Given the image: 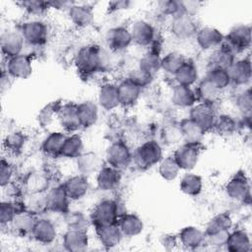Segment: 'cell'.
<instances>
[{
	"label": "cell",
	"instance_id": "13",
	"mask_svg": "<svg viewBox=\"0 0 252 252\" xmlns=\"http://www.w3.org/2000/svg\"><path fill=\"white\" fill-rule=\"evenodd\" d=\"M201 156L200 146L182 143L176 147L172 157L179 165L181 171H192L198 164Z\"/></svg>",
	"mask_w": 252,
	"mask_h": 252
},
{
	"label": "cell",
	"instance_id": "52",
	"mask_svg": "<svg viewBox=\"0 0 252 252\" xmlns=\"http://www.w3.org/2000/svg\"><path fill=\"white\" fill-rule=\"evenodd\" d=\"M63 222L67 228L88 229L91 225L89 216L80 211H71V209L62 216Z\"/></svg>",
	"mask_w": 252,
	"mask_h": 252
},
{
	"label": "cell",
	"instance_id": "1",
	"mask_svg": "<svg viewBox=\"0 0 252 252\" xmlns=\"http://www.w3.org/2000/svg\"><path fill=\"white\" fill-rule=\"evenodd\" d=\"M109 55L110 51L99 44H85L77 50L74 56V65L81 75L94 76L107 70L110 65Z\"/></svg>",
	"mask_w": 252,
	"mask_h": 252
},
{
	"label": "cell",
	"instance_id": "54",
	"mask_svg": "<svg viewBox=\"0 0 252 252\" xmlns=\"http://www.w3.org/2000/svg\"><path fill=\"white\" fill-rule=\"evenodd\" d=\"M60 105L61 104L57 101H53L41 108L37 115L38 124H40L42 127H46L50 125L54 119L56 120Z\"/></svg>",
	"mask_w": 252,
	"mask_h": 252
},
{
	"label": "cell",
	"instance_id": "46",
	"mask_svg": "<svg viewBox=\"0 0 252 252\" xmlns=\"http://www.w3.org/2000/svg\"><path fill=\"white\" fill-rule=\"evenodd\" d=\"M24 203L26 210L36 217L44 216L47 213L46 193L24 195Z\"/></svg>",
	"mask_w": 252,
	"mask_h": 252
},
{
	"label": "cell",
	"instance_id": "60",
	"mask_svg": "<svg viewBox=\"0 0 252 252\" xmlns=\"http://www.w3.org/2000/svg\"><path fill=\"white\" fill-rule=\"evenodd\" d=\"M228 233H229V231H221V232H217V233L206 235L205 244L208 246H211L213 248L224 247Z\"/></svg>",
	"mask_w": 252,
	"mask_h": 252
},
{
	"label": "cell",
	"instance_id": "22",
	"mask_svg": "<svg viewBox=\"0 0 252 252\" xmlns=\"http://www.w3.org/2000/svg\"><path fill=\"white\" fill-rule=\"evenodd\" d=\"M62 186L71 202H78L84 199L91 188L89 177L80 173L67 177Z\"/></svg>",
	"mask_w": 252,
	"mask_h": 252
},
{
	"label": "cell",
	"instance_id": "36",
	"mask_svg": "<svg viewBox=\"0 0 252 252\" xmlns=\"http://www.w3.org/2000/svg\"><path fill=\"white\" fill-rule=\"evenodd\" d=\"M37 218L38 217L34 216L27 210L22 211L15 216V218L9 224V227L11 228L13 233L20 237H25L29 235L31 236L32 230Z\"/></svg>",
	"mask_w": 252,
	"mask_h": 252
},
{
	"label": "cell",
	"instance_id": "16",
	"mask_svg": "<svg viewBox=\"0 0 252 252\" xmlns=\"http://www.w3.org/2000/svg\"><path fill=\"white\" fill-rule=\"evenodd\" d=\"M194 39L201 50L212 52L222 45L224 42V34L216 27L201 26Z\"/></svg>",
	"mask_w": 252,
	"mask_h": 252
},
{
	"label": "cell",
	"instance_id": "3",
	"mask_svg": "<svg viewBox=\"0 0 252 252\" xmlns=\"http://www.w3.org/2000/svg\"><path fill=\"white\" fill-rule=\"evenodd\" d=\"M27 46L32 48L43 47L50 38V28L48 23L39 18H28L23 21L18 29Z\"/></svg>",
	"mask_w": 252,
	"mask_h": 252
},
{
	"label": "cell",
	"instance_id": "55",
	"mask_svg": "<svg viewBox=\"0 0 252 252\" xmlns=\"http://www.w3.org/2000/svg\"><path fill=\"white\" fill-rule=\"evenodd\" d=\"M156 14L160 17H167L171 19L176 14L180 13L179 1L175 0H161L156 2Z\"/></svg>",
	"mask_w": 252,
	"mask_h": 252
},
{
	"label": "cell",
	"instance_id": "35",
	"mask_svg": "<svg viewBox=\"0 0 252 252\" xmlns=\"http://www.w3.org/2000/svg\"><path fill=\"white\" fill-rule=\"evenodd\" d=\"M224 249L229 252H249L251 250L250 234L244 228H232L228 233Z\"/></svg>",
	"mask_w": 252,
	"mask_h": 252
},
{
	"label": "cell",
	"instance_id": "40",
	"mask_svg": "<svg viewBox=\"0 0 252 252\" xmlns=\"http://www.w3.org/2000/svg\"><path fill=\"white\" fill-rule=\"evenodd\" d=\"M240 127V120H238L235 116L228 113H218L213 131L220 136L230 137L233 136Z\"/></svg>",
	"mask_w": 252,
	"mask_h": 252
},
{
	"label": "cell",
	"instance_id": "62",
	"mask_svg": "<svg viewBox=\"0 0 252 252\" xmlns=\"http://www.w3.org/2000/svg\"><path fill=\"white\" fill-rule=\"evenodd\" d=\"M132 4L131 1H112L108 3V10L112 13L121 12L130 9Z\"/></svg>",
	"mask_w": 252,
	"mask_h": 252
},
{
	"label": "cell",
	"instance_id": "41",
	"mask_svg": "<svg viewBox=\"0 0 252 252\" xmlns=\"http://www.w3.org/2000/svg\"><path fill=\"white\" fill-rule=\"evenodd\" d=\"M179 190L188 197H197L203 191V178L192 171L185 172L179 179Z\"/></svg>",
	"mask_w": 252,
	"mask_h": 252
},
{
	"label": "cell",
	"instance_id": "32",
	"mask_svg": "<svg viewBox=\"0 0 252 252\" xmlns=\"http://www.w3.org/2000/svg\"><path fill=\"white\" fill-rule=\"evenodd\" d=\"M67 135L68 134L64 131H52L47 134L40 145V150L43 156L49 158H60L62 146Z\"/></svg>",
	"mask_w": 252,
	"mask_h": 252
},
{
	"label": "cell",
	"instance_id": "7",
	"mask_svg": "<svg viewBox=\"0 0 252 252\" xmlns=\"http://www.w3.org/2000/svg\"><path fill=\"white\" fill-rule=\"evenodd\" d=\"M251 40V26L248 24H236L224 34L223 43L238 56L250 49Z\"/></svg>",
	"mask_w": 252,
	"mask_h": 252
},
{
	"label": "cell",
	"instance_id": "38",
	"mask_svg": "<svg viewBox=\"0 0 252 252\" xmlns=\"http://www.w3.org/2000/svg\"><path fill=\"white\" fill-rule=\"evenodd\" d=\"M237 57L238 56L226 44L222 43V45H220L219 48L210 52L207 69L209 68L228 69Z\"/></svg>",
	"mask_w": 252,
	"mask_h": 252
},
{
	"label": "cell",
	"instance_id": "8",
	"mask_svg": "<svg viewBox=\"0 0 252 252\" xmlns=\"http://www.w3.org/2000/svg\"><path fill=\"white\" fill-rule=\"evenodd\" d=\"M132 156L133 151L129 145L122 140H116L106 148L104 161L112 167L123 170L132 162Z\"/></svg>",
	"mask_w": 252,
	"mask_h": 252
},
{
	"label": "cell",
	"instance_id": "12",
	"mask_svg": "<svg viewBox=\"0 0 252 252\" xmlns=\"http://www.w3.org/2000/svg\"><path fill=\"white\" fill-rule=\"evenodd\" d=\"M105 43L107 49L112 53L126 51L133 44L129 28L121 25L111 27L105 33Z\"/></svg>",
	"mask_w": 252,
	"mask_h": 252
},
{
	"label": "cell",
	"instance_id": "24",
	"mask_svg": "<svg viewBox=\"0 0 252 252\" xmlns=\"http://www.w3.org/2000/svg\"><path fill=\"white\" fill-rule=\"evenodd\" d=\"M57 121L62 131L67 134H75L82 129L78 118L77 104L75 103L67 102L61 104L57 114Z\"/></svg>",
	"mask_w": 252,
	"mask_h": 252
},
{
	"label": "cell",
	"instance_id": "4",
	"mask_svg": "<svg viewBox=\"0 0 252 252\" xmlns=\"http://www.w3.org/2000/svg\"><path fill=\"white\" fill-rule=\"evenodd\" d=\"M163 157L161 144L155 139H149L140 144L133 151L132 162L140 170H148L149 168L158 165Z\"/></svg>",
	"mask_w": 252,
	"mask_h": 252
},
{
	"label": "cell",
	"instance_id": "19",
	"mask_svg": "<svg viewBox=\"0 0 252 252\" xmlns=\"http://www.w3.org/2000/svg\"><path fill=\"white\" fill-rule=\"evenodd\" d=\"M122 170L104 164L95 174V186L103 193L116 191L122 183Z\"/></svg>",
	"mask_w": 252,
	"mask_h": 252
},
{
	"label": "cell",
	"instance_id": "48",
	"mask_svg": "<svg viewBox=\"0 0 252 252\" xmlns=\"http://www.w3.org/2000/svg\"><path fill=\"white\" fill-rule=\"evenodd\" d=\"M158 172L163 180L170 182L178 178L181 169L171 155L163 157L160 159L158 163Z\"/></svg>",
	"mask_w": 252,
	"mask_h": 252
},
{
	"label": "cell",
	"instance_id": "28",
	"mask_svg": "<svg viewBox=\"0 0 252 252\" xmlns=\"http://www.w3.org/2000/svg\"><path fill=\"white\" fill-rule=\"evenodd\" d=\"M170 101L175 107L190 109L198 102L195 89L193 87L175 84L171 89Z\"/></svg>",
	"mask_w": 252,
	"mask_h": 252
},
{
	"label": "cell",
	"instance_id": "31",
	"mask_svg": "<svg viewBox=\"0 0 252 252\" xmlns=\"http://www.w3.org/2000/svg\"><path fill=\"white\" fill-rule=\"evenodd\" d=\"M77 113L82 129H90L99 119V106L94 100H84L77 103Z\"/></svg>",
	"mask_w": 252,
	"mask_h": 252
},
{
	"label": "cell",
	"instance_id": "61",
	"mask_svg": "<svg viewBox=\"0 0 252 252\" xmlns=\"http://www.w3.org/2000/svg\"><path fill=\"white\" fill-rule=\"evenodd\" d=\"M159 243L165 250H172L179 244L177 235H173L171 233L162 234L159 238Z\"/></svg>",
	"mask_w": 252,
	"mask_h": 252
},
{
	"label": "cell",
	"instance_id": "44",
	"mask_svg": "<svg viewBox=\"0 0 252 252\" xmlns=\"http://www.w3.org/2000/svg\"><path fill=\"white\" fill-rule=\"evenodd\" d=\"M85 152V144L81 135L78 133L68 134L61 150V158L76 159Z\"/></svg>",
	"mask_w": 252,
	"mask_h": 252
},
{
	"label": "cell",
	"instance_id": "56",
	"mask_svg": "<svg viewBox=\"0 0 252 252\" xmlns=\"http://www.w3.org/2000/svg\"><path fill=\"white\" fill-rule=\"evenodd\" d=\"M16 169L14 164L8 159V158L3 157L0 161V185L2 188L11 184L15 181Z\"/></svg>",
	"mask_w": 252,
	"mask_h": 252
},
{
	"label": "cell",
	"instance_id": "18",
	"mask_svg": "<svg viewBox=\"0 0 252 252\" xmlns=\"http://www.w3.org/2000/svg\"><path fill=\"white\" fill-rule=\"evenodd\" d=\"M218 112L215 105L197 102L189 109L188 117L199 125L206 133L213 131Z\"/></svg>",
	"mask_w": 252,
	"mask_h": 252
},
{
	"label": "cell",
	"instance_id": "45",
	"mask_svg": "<svg viewBox=\"0 0 252 252\" xmlns=\"http://www.w3.org/2000/svg\"><path fill=\"white\" fill-rule=\"evenodd\" d=\"M137 67L147 74L155 77L161 70L160 53L149 48L148 51H146L139 59Z\"/></svg>",
	"mask_w": 252,
	"mask_h": 252
},
{
	"label": "cell",
	"instance_id": "43",
	"mask_svg": "<svg viewBox=\"0 0 252 252\" xmlns=\"http://www.w3.org/2000/svg\"><path fill=\"white\" fill-rule=\"evenodd\" d=\"M234 222L230 214L226 212L219 213L212 217L204 228L205 234H213L221 231H230L233 228Z\"/></svg>",
	"mask_w": 252,
	"mask_h": 252
},
{
	"label": "cell",
	"instance_id": "15",
	"mask_svg": "<svg viewBox=\"0 0 252 252\" xmlns=\"http://www.w3.org/2000/svg\"><path fill=\"white\" fill-rule=\"evenodd\" d=\"M66 13L70 23L80 30L91 27L94 22V10L89 3L73 2Z\"/></svg>",
	"mask_w": 252,
	"mask_h": 252
},
{
	"label": "cell",
	"instance_id": "21",
	"mask_svg": "<svg viewBox=\"0 0 252 252\" xmlns=\"http://www.w3.org/2000/svg\"><path fill=\"white\" fill-rule=\"evenodd\" d=\"M47 213H53L63 216L70 210L71 201L68 198L62 183L51 185L46 192Z\"/></svg>",
	"mask_w": 252,
	"mask_h": 252
},
{
	"label": "cell",
	"instance_id": "25",
	"mask_svg": "<svg viewBox=\"0 0 252 252\" xmlns=\"http://www.w3.org/2000/svg\"><path fill=\"white\" fill-rule=\"evenodd\" d=\"M179 244L188 250H197L203 247L206 241L204 229L195 225H186L176 234Z\"/></svg>",
	"mask_w": 252,
	"mask_h": 252
},
{
	"label": "cell",
	"instance_id": "20",
	"mask_svg": "<svg viewBox=\"0 0 252 252\" xmlns=\"http://www.w3.org/2000/svg\"><path fill=\"white\" fill-rule=\"evenodd\" d=\"M21 185L25 195L46 193L51 187V178L44 170H32L24 176Z\"/></svg>",
	"mask_w": 252,
	"mask_h": 252
},
{
	"label": "cell",
	"instance_id": "6",
	"mask_svg": "<svg viewBox=\"0 0 252 252\" xmlns=\"http://www.w3.org/2000/svg\"><path fill=\"white\" fill-rule=\"evenodd\" d=\"M200 27L197 17L180 12L169 19L168 30L171 35L176 39L187 40L195 37Z\"/></svg>",
	"mask_w": 252,
	"mask_h": 252
},
{
	"label": "cell",
	"instance_id": "58",
	"mask_svg": "<svg viewBox=\"0 0 252 252\" xmlns=\"http://www.w3.org/2000/svg\"><path fill=\"white\" fill-rule=\"evenodd\" d=\"M180 4V11L181 13L197 17L200 11L203 8L204 3L198 0H186V1H179Z\"/></svg>",
	"mask_w": 252,
	"mask_h": 252
},
{
	"label": "cell",
	"instance_id": "47",
	"mask_svg": "<svg viewBox=\"0 0 252 252\" xmlns=\"http://www.w3.org/2000/svg\"><path fill=\"white\" fill-rule=\"evenodd\" d=\"M28 137L21 131H13L8 133L3 140V148L11 155H19L25 149Z\"/></svg>",
	"mask_w": 252,
	"mask_h": 252
},
{
	"label": "cell",
	"instance_id": "53",
	"mask_svg": "<svg viewBox=\"0 0 252 252\" xmlns=\"http://www.w3.org/2000/svg\"><path fill=\"white\" fill-rule=\"evenodd\" d=\"M205 77L222 92H224L231 86V81L227 69L209 68L207 69Z\"/></svg>",
	"mask_w": 252,
	"mask_h": 252
},
{
	"label": "cell",
	"instance_id": "26",
	"mask_svg": "<svg viewBox=\"0 0 252 252\" xmlns=\"http://www.w3.org/2000/svg\"><path fill=\"white\" fill-rule=\"evenodd\" d=\"M96 102L99 108L106 111H111L120 106L118 97L117 83L104 82L102 83L97 91Z\"/></svg>",
	"mask_w": 252,
	"mask_h": 252
},
{
	"label": "cell",
	"instance_id": "57",
	"mask_svg": "<svg viewBox=\"0 0 252 252\" xmlns=\"http://www.w3.org/2000/svg\"><path fill=\"white\" fill-rule=\"evenodd\" d=\"M127 78L144 90L145 88L149 87L153 83L155 77L147 74L146 72H144L141 69H139L138 67H136L129 73Z\"/></svg>",
	"mask_w": 252,
	"mask_h": 252
},
{
	"label": "cell",
	"instance_id": "29",
	"mask_svg": "<svg viewBox=\"0 0 252 252\" xmlns=\"http://www.w3.org/2000/svg\"><path fill=\"white\" fill-rule=\"evenodd\" d=\"M194 89L198 102H204L215 106L220 101L223 94L221 90L211 83L206 77L200 79Z\"/></svg>",
	"mask_w": 252,
	"mask_h": 252
},
{
	"label": "cell",
	"instance_id": "39",
	"mask_svg": "<svg viewBox=\"0 0 252 252\" xmlns=\"http://www.w3.org/2000/svg\"><path fill=\"white\" fill-rule=\"evenodd\" d=\"M173 79L175 81V84L188 87L196 86V84L200 80L199 69L196 63L192 59L187 58L183 65L173 75Z\"/></svg>",
	"mask_w": 252,
	"mask_h": 252
},
{
	"label": "cell",
	"instance_id": "50",
	"mask_svg": "<svg viewBox=\"0 0 252 252\" xmlns=\"http://www.w3.org/2000/svg\"><path fill=\"white\" fill-rule=\"evenodd\" d=\"M186 57L179 51H169L161 56V70L173 77L176 71L186 61Z\"/></svg>",
	"mask_w": 252,
	"mask_h": 252
},
{
	"label": "cell",
	"instance_id": "10",
	"mask_svg": "<svg viewBox=\"0 0 252 252\" xmlns=\"http://www.w3.org/2000/svg\"><path fill=\"white\" fill-rule=\"evenodd\" d=\"M5 72L10 79L26 80L33 72L32 58L30 54L23 53L9 59H5Z\"/></svg>",
	"mask_w": 252,
	"mask_h": 252
},
{
	"label": "cell",
	"instance_id": "30",
	"mask_svg": "<svg viewBox=\"0 0 252 252\" xmlns=\"http://www.w3.org/2000/svg\"><path fill=\"white\" fill-rule=\"evenodd\" d=\"M78 173L85 176L96 174L97 171L104 165V160L101 157L92 151L84 152L79 158L75 159Z\"/></svg>",
	"mask_w": 252,
	"mask_h": 252
},
{
	"label": "cell",
	"instance_id": "23",
	"mask_svg": "<svg viewBox=\"0 0 252 252\" xmlns=\"http://www.w3.org/2000/svg\"><path fill=\"white\" fill-rule=\"evenodd\" d=\"M61 243L66 251L81 252L87 250L90 245L88 229L67 228L62 234Z\"/></svg>",
	"mask_w": 252,
	"mask_h": 252
},
{
	"label": "cell",
	"instance_id": "34",
	"mask_svg": "<svg viewBox=\"0 0 252 252\" xmlns=\"http://www.w3.org/2000/svg\"><path fill=\"white\" fill-rule=\"evenodd\" d=\"M117 224L124 236L133 238L140 235L145 228L143 220L134 213H124L117 220Z\"/></svg>",
	"mask_w": 252,
	"mask_h": 252
},
{
	"label": "cell",
	"instance_id": "49",
	"mask_svg": "<svg viewBox=\"0 0 252 252\" xmlns=\"http://www.w3.org/2000/svg\"><path fill=\"white\" fill-rule=\"evenodd\" d=\"M238 92L233 97V103L242 116H250L252 110V94L249 87L237 88Z\"/></svg>",
	"mask_w": 252,
	"mask_h": 252
},
{
	"label": "cell",
	"instance_id": "42",
	"mask_svg": "<svg viewBox=\"0 0 252 252\" xmlns=\"http://www.w3.org/2000/svg\"><path fill=\"white\" fill-rule=\"evenodd\" d=\"M26 210L23 199L2 200L0 205V223L2 226H9L15 216Z\"/></svg>",
	"mask_w": 252,
	"mask_h": 252
},
{
	"label": "cell",
	"instance_id": "9",
	"mask_svg": "<svg viewBox=\"0 0 252 252\" xmlns=\"http://www.w3.org/2000/svg\"><path fill=\"white\" fill-rule=\"evenodd\" d=\"M129 31L132 36L133 44L141 47H150L158 39V32L154 24L146 19L134 20Z\"/></svg>",
	"mask_w": 252,
	"mask_h": 252
},
{
	"label": "cell",
	"instance_id": "51",
	"mask_svg": "<svg viewBox=\"0 0 252 252\" xmlns=\"http://www.w3.org/2000/svg\"><path fill=\"white\" fill-rule=\"evenodd\" d=\"M17 4L28 15V18L41 19V17L45 15L48 12V10H50L49 1L28 0V1H20Z\"/></svg>",
	"mask_w": 252,
	"mask_h": 252
},
{
	"label": "cell",
	"instance_id": "11",
	"mask_svg": "<svg viewBox=\"0 0 252 252\" xmlns=\"http://www.w3.org/2000/svg\"><path fill=\"white\" fill-rule=\"evenodd\" d=\"M26 46V41L19 30L8 29L2 32L0 36V48L5 59L25 53Z\"/></svg>",
	"mask_w": 252,
	"mask_h": 252
},
{
	"label": "cell",
	"instance_id": "5",
	"mask_svg": "<svg viewBox=\"0 0 252 252\" xmlns=\"http://www.w3.org/2000/svg\"><path fill=\"white\" fill-rule=\"evenodd\" d=\"M226 196L240 204H250L251 201V185L248 176L244 171L239 170L224 185Z\"/></svg>",
	"mask_w": 252,
	"mask_h": 252
},
{
	"label": "cell",
	"instance_id": "59",
	"mask_svg": "<svg viewBox=\"0 0 252 252\" xmlns=\"http://www.w3.org/2000/svg\"><path fill=\"white\" fill-rule=\"evenodd\" d=\"M162 139L167 145H176L182 141L181 133L178 126H168L164 128L162 133Z\"/></svg>",
	"mask_w": 252,
	"mask_h": 252
},
{
	"label": "cell",
	"instance_id": "14",
	"mask_svg": "<svg viewBox=\"0 0 252 252\" xmlns=\"http://www.w3.org/2000/svg\"><path fill=\"white\" fill-rule=\"evenodd\" d=\"M31 236L38 244L50 245L56 241L58 229L51 219L41 216L36 219Z\"/></svg>",
	"mask_w": 252,
	"mask_h": 252
},
{
	"label": "cell",
	"instance_id": "27",
	"mask_svg": "<svg viewBox=\"0 0 252 252\" xmlns=\"http://www.w3.org/2000/svg\"><path fill=\"white\" fill-rule=\"evenodd\" d=\"M117 89L120 106L125 108L137 104L143 93V89L134 84L127 77L117 83Z\"/></svg>",
	"mask_w": 252,
	"mask_h": 252
},
{
	"label": "cell",
	"instance_id": "33",
	"mask_svg": "<svg viewBox=\"0 0 252 252\" xmlns=\"http://www.w3.org/2000/svg\"><path fill=\"white\" fill-rule=\"evenodd\" d=\"M94 230L99 244L105 249H113L117 247L124 238L117 222L94 228Z\"/></svg>",
	"mask_w": 252,
	"mask_h": 252
},
{
	"label": "cell",
	"instance_id": "17",
	"mask_svg": "<svg viewBox=\"0 0 252 252\" xmlns=\"http://www.w3.org/2000/svg\"><path fill=\"white\" fill-rule=\"evenodd\" d=\"M231 86L236 88L249 87L252 78V67L249 56L237 57L227 69Z\"/></svg>",
	"mask_w": 252,
	"mask_h": 252
},
{
	"label": "cell",
	"instance_id": "63",
	"mask_svg": "<svg viewBox=\"0 0 252 252\" xmlns=\"http://www.w3.org/2000/svg\"><path fill=\"white\" fill-rule=\"evenodd\" d=\"M72 3L73 2H70V1H49V6H50V9L66 12Z\"/></svg>",
	"mask_w": 252,
	"mask_h": 252
},
{
	"label": "cell",
	"instance_id": "2",
	"mask_svg": "<svg viewBox=\"0 0 252 252\" xmlns=\"http://www.w3.org/2000/svg\"><path fill=\"white\" fill-rule=\"evenodd\" d=\"M124 213L121 203L114 198H104L97 202L89 213L91 225L94 228L116 223Z\"/></svg>",
	"mask_w": 252,
	"mask_h": 252
},
{
	"label": "cell",
	"instance_id": "37",
	"mask_svg": "<svg viewBox=\"0 0 252 252\" xmlns=\"http://www.w3.org/2000/svg\"><path fill=\"white\" fill-rule=\"evenodd\" d=\"M178 127L183 143L201 146L207 133L199 125L193 122L189 117H186L179 122Z\"/></svg>",
	"mask_w": 252,
	"mask_h": 252
}]
</instances>
